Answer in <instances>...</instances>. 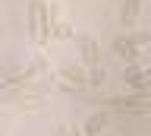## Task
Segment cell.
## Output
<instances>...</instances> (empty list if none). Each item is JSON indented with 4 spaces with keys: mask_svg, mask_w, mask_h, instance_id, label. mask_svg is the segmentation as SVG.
Wrapping results in <instances>:
<instances>
[{
    "mask_svg": "<svg viewBox=\"0 0 151 136\" xmlns=\"http://www.w3.org/2000/svg\"><path fill=\"white\" fill-rule=\"evenodd\" d=\"M104 120H107V117H104V111H94V114L85 120L82 133H85V136H98V133H101V127H104Z\"/></svg>",
    "mask_w": 151,
    "mask_h": 136,
    "instance_id": "obj_6",
    "label": "cell"
},
{
    "mask_svg": "<svg viewBox=\"0 0 151 136\" xmlns=\"http://www.w3.org/2000/svg\"><path fill=\"white\" fill-rule=\"evenodd\" d=\"M123 82L135 92H151V70H126Z\"/></svg>",
    "mask_w": 151,
    "mask_h": 136,
    "instance_id": "obj_4",
    "label": "cell"
},
{
    "mask_svg": "<svg viewBox=\"0 0 151 136\" xmlns=\"http://www.w3.org/2000/svg\"><path fill=\"white\" fill-rule=\"evenodd\" d=\"M54 136H82V130H76V127H66V124H57Z\"/></svg>",
    "mask_w": 151,
    "mask_h": 136,
    "instance_id": "obj_10",
    "label": "cell"
},
{
    "mask_svg": "<svg viewBox=\"0 0 151 136\" xmlns=\"http://www.w3.org/2000/svg\"><path fill=\"white\" fill-rule=\"evenodd\" d=\"M113 51H116L123 60H135V57H139V48H135V44H129L126 38H116V41H113Z\"/></svg>",
    "mask_w": 151,
    "mask_h": 136,
    "instance_id": "obj_7",
    "label": "cell"
},
{
    "mask_svg": "<svg viewBox=\"0 0 151 136\" xmlns=\"http://www.w3.org/2000/svg\"><path fill=\"white\" fill-rule=\"evenodd\" d=\"M139 10H142V0H123V13H120V25H123V29L135 25Z\"/></svg>",
    "mask_w": 151,
    "mask_h": 136,
    "instance_id": "obj_5",
    "label": "cell"
},
{
    "mask_svg": "<svg viewBox=\"0 0 151 136\" xmlns=\"http://www.w3.org/2000/svg\"><path fill=\"white\" fill-rule=\"evenodd\" d=\"M104 76H107V73H104V67H91L88 70V86H104Z\"/></svg>",
    "mask_w": 151,
    "mask_h": 136,
    "instance_id": "obj_8",
    "label": "cell"
},
{
    "mask_svg": "<svg viewBox=\"0 0 151 136\" xmlns=\"http://www.w3.org/2000/svg\"><path fill=\"white\" fill-rule=\"evenodd\" d=\"M126 41L135 44V48H142V44H148V41H151V35H148V32H132V35H126Z\"/></svg>",
    "mask_w": 151,
    "mask_h": 136,
    "instance_id": "obj_9",
    "label": "cell"
},
{
    "mask_svg": "<svg viewBox=\"0 0 151 136\" xmlns=\"http://www.w3.org/2000/svg\"><path fill=\"white\" fill-rule=\"evenodd\" d=\"M60 76L57 79L63 89H88V73H85L82 67H73V63H66V67H60Z\"/></svg>",
    "mask_w": 151,
    "mask_h": 136,
    "instance_id": "obj_2",
    "label": "cell"
},
{
    "mask_svg": "<svg viewBox=\"0 0 151 136\" xmlns=\"http://www.w3.org/2000/svg\"><path fill=\"white\" fill-rule=\"evenodd\" d=\"M54 35H57V38H73V29H69V25H63V22H57Z\"/></svg>",
    "mask_w": 151,
    "mask_h": 136,
    "instance_id": "obj_11",
    "label": "cell"
},
{
    "mask_svg": "<svg viewBox=\"0 0 151 136\" xmlns=\"http://www.w3.org/2000/svg\"><path fill=\"white\" fill-rule=\"evenodd\" d=\"M28 35L44 48L47 41L54 38V19H50V7H44L41 0L28 3Z\"/></svg>",
    "mask_w": 151,
    "mask_h": 136,
    "instance_id": "obj_1",
    "label": "cell"
},
{
    "mask_svg": "<svg viewBox=\"0 0 151 136\" xmlns=\"http://www.w3.org/2000/svg\"><path fill=\"white\" fill-rule=\"evenodd\" d=\"M79 48H82V63L88 70L101 67V51H98V41H94L91 35H82V38H79Z\"/></svg>",
    "mask_w": 151,
    "mask_h": 136,
    "instance_id": "obj_3",
    "label": "cell"
}]
</instances>
